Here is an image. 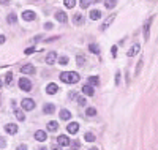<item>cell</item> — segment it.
I'll return each mask as SVG.
<instances>
[{
  "instance_id": "30bf717a",
  "label": "cell",
  "mask_w": 158,
  "mask_h": 150,
  "mask_svg": "<svg viewBox=\"0 0 158 150\" xmlns=\"http://www.w3.org/2000/svg\"><path fill=\"white\" fill-rule=\"evenodd\" d=\"M55 60H57V52L51 51L48 55H46V63H48V65H54V63H55Z\"/></svg>"
},
{
  "instance_id": "60d3db41",
  "label": "cell",
  "mask_w": 158,
  "mask_h": 150,
  "mask_svg": "<svg viewBox=\"0 0 158 150\" xmlns=\"http://www.w3.org/2000/svg\"><path fill=\"white\" fill-rule=\"evenodd\" d=\"M117 55V46H112V57Z\"/></svg>"
},
{
  "instance_id": "3957f363",
  "label": "cell",
  "mask_w": 158,
  "mask_h": 150,
  "mask_svg": "<svg viewBox=\"0 0 158 150\" xmlns=\"http://www.w3.org/2000/svg\"><path fill=\"white\" fill-rule=\"evenodd\" d=\"M57 144H59L60 147H68V145L71 144V141H70V138H68V136L60 134L59 138H57Z\"/></svg>"
},
{
  "instance_id": "7402d4cb",
  "label": "cell",
  "mask_w": 158,
  "mask_h": 150,
  "mask_svg": "<svg viewBox=\"0 0 158 150\" xmlns=\"http://www.w3.org/2000/svg\"><path fill=\"white\" fill-rule=\"evenodd\" d=\"M117 5V0H105V6L107 10H112Z\"/></svg>"
},
{
  "instance_id": "8fae6325",
  "label": "cell",
  "mask_w": 158,
  "mask_h": 150,
  "mask_svg": "<svg viewBox=\"0 0 158 150\" xmlns=\"http://www.w3.org/2000/svg\"><path fill=\"white\" fill-rule=\"evenodd\" d=\"M114 19H116V14H114V13H112L111 16H107V18L105 19V22H103V25H101V30H106L111 24H112V21H114Z\"/></svg>"
},
{
  "instance_id": "d4e9b609",
  "label": "cell",
  "mask_w": 158,
  "mask_h": 150,
  "mask_svg": "<svg viewBox=\"0 0 158 150\" xmlns=\"http://www.w3.org/2000/svg\"><path fill=\"white\" fill-rule=\"evenodd\" d=\"M89 51L92 52V54H100V48L95 44V43H92V44L89 46Z\"/></svg>"
},
{
  "instance_id": "cb8c5ba5",
  "label": "cell",
  "mask_w": 158,
  "mask_h": 150,
  "mask_svg": "<svg viewBox=\"0 0 158 150\" xmlns=\"http://www.w3.org/2000/svg\"><path fill=\"white\" fill-rule=\"evenodd\" d=\"M57 128H59V123L54 122V120L48 123V130H49V131H57Z\"/></svg>"
},
{
  "instance_id": "b9f144b4",
  "label": "cell",
  "mask_w": 158,
  "mask_h": 150,
  "mask_svg": "<svg viewBox=\"0 0 158 150\" xmlns=\"http://www.w3.org/2000/svg\"><path fill=\"white\" fill-rule=\"evenodd\" d=\"M16 150H27V145H25V144H22V145H19V147L16 149Z\"/></svg>"
},
{
  "instance_id": "d6986e66",
  "label": "cell",
  "mask_w": 158,
  "mask_h": 150,
  "mask_svg": "<svg viewBox=\"0 0 158 150\" xmlns=\"http://www.w3.org/2000/svg\"><path fill=\"white\" fill-rule=\"evenodd\" d=\"M60 119L62 120H70L71 119V112H70L68 109H62V111H60Z\"/></svg>"
},
{
  "instance_id": "8992f818",
  "label": "cell",
  "mask_w": 158,
  "mask_h": 150,
  "mask_svg": "<svg viewBox=\"0 0 158 150\" xmlns=\"http://www.w3.org/2000/svg\"><path fill=\"white\" fill-rule=\"evenodd\" d=\"M21 73L22 74H33V73H35V66L30 65V63H27V65L21 66Z\"/></svg>"
},
{
  "instance_id": "8d00e7d4",
  "label": "cell",
  "mask_w": 158,
  "mask_h": 150,
  "mask_svg": "<svg viewBox=\"0 0 158 150\" xmlns=\"http://www.w3.org/2000/svg\"><path fill=\"white\" fill-rule=\"evenodd\" d=\"M52 27H54L52 22H46V24H44V29H46V30H51Z\"/></svg>"
},
{
  "instance_id": "5bb4252c",
  "label": "cell",
  "mask_w": 158,
  "mask_h": 150,
  "mask_svg": "<svg viewBox=\"0 0 158 150\" xmlns=\"http://www.w3.org/2000/svg\"><path fill=\"white\" fill-rule=\"evenodd\" d=\"M46 92H48L49 95H55V93L59 92V87H57V84L51 82V84H48V87H46Z\"/></svg>"
},
{
  "instance_id": "d590c367",
  "label": "cell",
  "mask_w": 158,
  "mask_h": 150,
  "mask_svg": "<svg viewBox=\"0 0 158 150\" xmlns=\"http://www.w3.org/2000/svg\"><path fill=\"white\" fill-rule=\"evenodd\" d=\"M78 104H79V106H84V104H85V98L79 96V98H78Z\"/></svg>"
},
{
  "instance_id": "4316f807",
  "label": "cell",
  "mask_w": 158,
  "mask_h": 150,
  "mask_svg": "<svg viewBox=\"0 0 158 150\" xmlns=\"http://www.w3.org/2000/svg\"><path fill=\"white\" fill-rule=\"evenodd\" d=\"M90 3H92V0H81L79 5H81V8H82V10H85V8H89V6H90Z\"/></svg>"
},
{
  "instance_id": "277c9868",
  "label": "cell",
  "mask_w": 158,
  "mask_h": 150,
  "mask_svg": "<svg viewBox=\"0 0 158 150\" xmlns=\"http://www.w3.org/2000/svg\"><path fill=\"white\" fill-rule=\"evenodd\" d=\"M22 109H25V111H32V109H35V101L30 100V98L22 100Z\"/></svg>"
},
{
  "instance_id": "83f0119b",
  "label": "cell",
  "mask_w": 158,
  "mask_h": 150,
  "mask_svg": "<svg viewBox=\"0 0 158 150\" xmlns=\"http://www.w3.org/2000/svg\"><path fill=\"white\" fill-rule=\"evenodd\" d=\"M63 3H65V6H66V8H75L76 0H63Z\"/></svg>"
},
{
  "instance_id": "2e32d148",
  "label": "cell",
  "mask_w": 158,
  "mask_h": 150,
  "mask_svg": "<svg viewBox=\"0 0 158 150\" xmlns=\"http://www.w3.org/2000/svg\"><path fill=\"white\" fill-rule=\"evenodd\" d=\"M139 49H141L139 44H133L131 48H130V51L127 52V54H128V57H133V55H136L137 52H139Z\"/></svg>"
},
{
  "instance_id": "e0dca14e",
  "label": "cell",
  "mask_w": 158,
  "mask_h": 150,
  "mask_svg": "<svg viewBox=\"0 0 158 150\" xmlns=\"http://www.w3.org/2000/svg\"><path fill=\"white\" fill-rule=\"evenodd\" d=\"M100 18H101V11H100V10H92V11H90V19H92V21H98Z\"/></svg>"
},
{
  "instance_id": "7c38bea8",
  "label": "cell",
  "mask_w": 158,
  "mask_h": 150,
  "mask_svg": "<svg viewBox=\"0 0 158 150\" xmlns=\"http://www.w3.org/2000/svg\"><path fill=\"white\" fill-rule=\"evenodd\" d=\"M66 130H68V133H71V134H76V133L79 131V125L76 122L73 123H68V126H66Z\"/></svg>"
},
{
  "instance_id": "ac0fdd59",
  "label": "cell",
  "mask_w": 158,
  "mask_h": 150,
  "mask_svg": "<svg viewBox=\"0 0 158 150\" xmlns=\"http://www.w3.org/2000/svg\"><path fill=\"white\" fill-rule=\"evenodd\" d=\"M54 111H55V106L54 104H44L43 106V112H44V114H54Z\"/></svg>"
},
{
  "instance_id": "f1b7e54d",
  "label": "cell",
  "mask_w": 158,
  "mask_h": 150,
  "mask_svg": "<svg viewBox=\"0 0 158 150\" xmlns=\"http://www.w3.org/2000/svg\"><path fill=\"white\" fill-rule=\"evenodd\" d=\"M85 114L89 115V117H93V115H96V109L95 108H87Z\"/></svg>"
},
{
  "instance_id": "1f68e13d",
  "label": "cell",
  "mask_w": 158,
  "mask_h": 150,
  "mask_svg": "<svg viewBox=\"0 0 158 150\" xmlns=\"http://www.w3.org/2000/svg\"><path fill=\"white\" fill-rule=\"evenodd\" d=\"M142 63H144V60H142V59H141L139 62H137V68H136V71H134V74H136V76L141 73V68H142Z\"/></svg>"
},
{
  "instance_id": "9c48e42d",
  "label": "cell",
  "mask_w": 158,
  "mask_h": 150,
  "mask_svg": "<svg viewBox=\"0 0 158 150\" xmlns=\"http://www.w3.org/2000/svg\"><path fill=\"white\" fill-rule=\"evenodd\" d=\"M35 139L40 142H44L46 139H48V134H46V131H43V130H38V131H35Z\"/></svg>"
},
{
  "instance_id": "6da1fadb",
  "label": "cell",
  "mask_w": 158,
  "mask_h": 150,
  "mask_svg": "<svg viewBox=\"0 0 158 150\" xmlns=\"http://www.w3.org/2000/svg\"><path fill=\"white\" fill-rule=\"evenodd\" d=\"M59 78H60V81L66 82V84H76L79 81V74L73 71H63V73H60Z\"/></svg>"
},
{
  "instance_id": "7bdbcfd3",
  "label": "cell",
  "mask_w": 158,
  "mask_h": 150,
  "mask_svg": "<svg viewBox=\"0 0 158 150\" xmlns=\"http://www.w3.org/2000/svg\"><path fill=\"white\" fill-rule=\"evenodd\" d=\"M10 0H0V5H8Z\"/></svg>"
},
{
  "instance_id": "9a60e30c",
  "label": "cell",
  "mask_w": 158,
  "mask_h": 150,
  "mask_svg": "<svg viewBox=\"0 0 158 150\" xmlns=\"http://www.w3.org/2000/svg\"><path fill=\"white\" fill-rule=\"evenodd\" d=\"M82 93L85 96H93V95H95V90H93L92 85H84V87H82Z\"/></svg>"
},
{
  "instance_id": "836d02e7",
  "label": "cell",
  "mask_w": 158,
  "mask_h": 150,
  "mask_svg": "<svg viewBox=\"0 0 158 150\" xmlns=\"http://www.w3.org/2000/svg\"><path fill=\"white\" fill-rule=\"evenodd\" d=\"M59 63H60V65H66V63H68V57H65V55H63V57H60L59 59Z\"/></svg>"
},
{
  "instance_id": "ab89813d",
  "label": "cell",
  "mask_w": 158,
  "mask_h": 150,
  "mask_svg": "<svg viewBox=\"0 0 158 150\" xmlns=\"http://www.w3.org/2000/svg\"><path fill=\"white\" fill-rule=\"evenodd\" d=\"M5 145H6V142L3 141V138H0V149H3Z\"/></svg>"
},
{
  "instance_id": "f546056e",
  "label": "cell",
  "mask_w": 158,
  "mask_h": 150,
  "mask_svg": "<svg viewBox=\"0 0 158 150\" xmlns=\"http://www.w3.org/2000/svg\"><path fill=\"white\" fill-rule=\"evenodd\" d=\"M16 119L21 120V122H24V120H25V114H22V111H16Z\"/></svg>"
},
{
  "instance_id": "7dc6e473",
  "label": "cell",
  "mask_w": 158,
  "mask_h": 150,
  "mask_svg": "<svg viewBox=\"0 0 158 150\" xmlns=\"http://www.w3.org/2000/svg\"><path fill=\"white\" fill-rule=\"evenodd\" d=\"M90 150H98V149H96V147H93V149H90Z\"/></svg>"
},
{
  "instance_id": "4fadbf2b",
  "label": "cell",
  "mask_w": 158,
  "mask_h": 150,
  "mask_svg": "<svg viewBox=\"0 0 158 150\" xmlns=\"http://www.w3.org/2000/svg\"><path fill=\"white\" fill-rule=\"evenodd\" d=\"M55 19L59 22H62V24H65L66 21H68V18H66V13H63V11H57L55 13Z\"/></svg>"
},
{
  "instance_id": "603a6c76",
  "label": "cell",
  "mask_w": 158,
  "mask_h": 150,
  "mask_svg": "<svg viewBox=\"0 0 158 150\" xmlns=\"http://www.w3.org/2000/svg\"><path fill=\"white\" fill-rule=\"evenodd\" d=\"M16 19L18 18H16L14 13H10V14L6 16V22H8V24H16Z\"/></svg>"
},
{
  "instance_id": "484cf974",
  "label": "cell",
  "mask_w": 158,
  "mask_h": 150,
  "mask_svg": "<svg viewBox=\"0 0 158 150\" xmlns=\"http://www.w3.org/2000/svg\"><path fill=\"white\" fill-rule=\"evenodd\" d=\"M84 139H85L87 142H93L95 141V134H93V133H85V134H84Z\"/></svg>"
},
{
  "instance_id": "44dd1931",
  "label": "cell",
  "mask_w": 158,
  "mask_h": 150,
  "mask_svg": "<svg viewBox=\"0 0 158 150\" xmlns=\"http://www.w3.org/2000/svg\"><path fill=\"white\" fill-rule=\"evenodd\" d=\"M82 21H84V18H82L81 13H76V14L73 16V22H75V24H82Z\"/></svg>"
},
{
  "instance_id": "5b68a950",
  "label": "cell",
  "mask_w": 158,
  "mask_h": 150,
  "mask_svg": "<svg viewBox=\"0 0 158 150\" xmlns=\"http://www.w3.org/2000/svg\"><path fill=\"white\" fill-rule=\"evenodd\" d=\"M35 18H36V14H35V11H32V10L22 11V19H24V21H33Z\"/></svg>"
},
{
  "instance_id": "74e56055",
  "label": "cell",
  "mask_w": 158,
  "mask_h": 150,
  "mask_svg": "<svg viewBox=\"0 0 158 150\" xmlns=\"http://www.w3.org/2000/svg\"><path fill=\"white\" fill-rule=\"evenodd\" d=\"M70 145H71V147L75 149V150H78V149H79V142H78V141H75L73 144H70Z\"/></svg>"
},
{
  "instance_id": "d6a6232c",
  "label": "cell",
  "mask_w": 158,
  "mask_h": 150,
  "mask_svg": "<svg viewBox=\"0 0 158 150\" xmlns=\"http://www.w3.org/2000/svg\"><path fill=\"white\" fill-rule=\"evenodd\" d=\"M5 82H6V84H11V82H13V73H8V74H6L5 76Z\"/></svg>"
},
{
  "instance_id": "f6af8a7d",
  "label": "cell",
  "mask_w": 158,
  "mask_h": 150,
  "mask_svg": "<svg viewBox=\"0 0 158 150\" xmlns=\"http://www.w3.org/2000/svg\"><path fill=\"white\" fill-rule=\"evenodd\" d=\"M52 150H62V149H60L59 145H52Z\"/></svg>"
},
{
  "instance_id": "52a82bcc",
  "label": "cell",
  "mask_w": 158,
  "mask_h": 150,
  "mask_svg": "<svg viewBox=\"0 0 158 150\" xmlns=\"http://www.w3.org/2000/svg\"><path fill=\"white\" fill-rule=\"evenodd\" d=\"M5 131L8 133V134H16V133H18V125H16V123H6Z\"/></svg>"
},
{
  "instance_id": "c3c4849f",
  "label": "cell",
  "mask_w": 158,
  "mask_h": 150,
  "mask_svg": "<svg viewBox=\"0 0 158 150\" xmlns=\"http://www.w3.org/2000/svg\"><path fill=\"white\" fill-rule=\"evenodd\" d=\"M40 150H46V149H40Z\"/></svg>"
},
{
  "instance_id": "7a4b0ae2",
  "label": "cell",
  "mask_w": 158,
  "mask_h": 150,
  "mask_svg": "<svg viewBox=\"0 0 158 150\" xmlns=\"http://www.w3.org/2000/svg\"><path fill=\"white\" fill-rule=\"evenodd\" d=\"M19 87H21V90H24V92H30L32 90V82L27 78H21L19 79Z\"/></svg>"
},
{
  "instance_id": "4dcf8cb0",
  "label": "cell",
  "mask_w": 158,
  "mask_h": 150,
  "mask_svg": "<svg viewBox=\"0 0 158 150\" xmlns=\"http://www.w3.org/2000/svg\"><path fill=\"white\" fill-rule=\"evenodd\" d=\"M76 63H78L79 66H84V63H85V59H84L82 55H78V57H76Z\"/></svg>"
},
{
  "instance_id": "bcb514c9",
  "label": "cell",
  "mask_w": 158,
  "mask_h": 150,
  "mask_svg": "<svg viewBox=\"0 0 158 150\" xmlns=\"http://www.w3.org/2000/svg\"><path fill=\"white\" fill-rule=\"evenodd\" d=\"M2 85H3V82H2V81H0V89H2Z\"/></svg>"
},
{
  "instance_id": "e575fe53",
  "label": "cell",
  "mask_w": 158,
  "mask_h": 150,
  "mask_svg": "<svg viewBox=\"0 0 158 150\" xmlns=\"http://www.w3.org/2000/svg\"><path fill=\"white\" fill-rule=\"evenodd\" d=\"M35 51H36V49L32 46V48H27V49H25V54H27V55H30V54H33Z\"/></svg>"
},
{
  "instance_id": "ee69618b",
  "label": "cell",
  "mask_w": 158,
  "mask_h": 150,
  "mask_svg": "<svg viewBox=\"0 0 158 150\" xmlns=\"http://www.w3.org/2000/svg\"><path fill=\"white\" fill-rule=\"evenodd\" d=\"M5 36H3V35H0V44H3V43H5Z\"/></svg>"
},
{
  "instance_id": "ba28073f",
  "label": "cell",
  "mask_w": 158,
  "mask_h": 150,
  "mask_svg": "<svg viewBox=\"0 0 158 150\" xmlns=\"http://www.w3.org/2000/svg\"><path fill=\"white\" fill-rule=\"evenodd\" d=\"M153 18H150L149 21H146V24H144V40L146 41H149V32H150V24H152Z\"/></svg>"
},
{
  "instance_id": "ffe728a7",
  "label": "cell",
  "mask_w": 158,
  "mask_h": 150,
  "mask_svg": "<svg viewBox=\"0 0 158 150\" xmlns=\"http://www.w3.org/2000/svg\"><path fill=\"white\" fill-rule=\"evenodd\" d=\"M89 85H92V87L100 85V78H98V76H90V78H89Z\"/></svg>"
},
{
  "instance_id": "f35d334b",
  "label": "cell",
  "mask_w": 158,
  "mask_h": 150,
  "mask_svg": "<svg viewBox=\"0 0 158 150\" xmlns=\"http://www.w3.org/2000/svg\"><path fill=\"white\" fill-rule=\"evenodd\" d=\"M116 84H120V73H116Z\"/></svg>"
}]
</instances>
